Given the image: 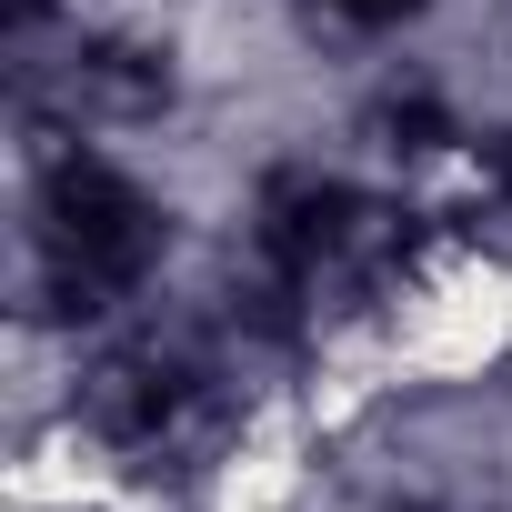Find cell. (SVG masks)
Masks as SVG:
<instances>
[{
  "label": "cell",
  "mask_w": 512,
  "mask_h": 512,
  "mask_svg": "<svg viewBox=\"0 0 512 512\" xmlns=\"http://www.w3.org/2000/svg\"><path fill=\"white\" fill-rule=\"evenodd\" d=\"M322 11H332L342 31H412L432 0H322Z\"/></svg>",
  "instance_id": "1"
}]
</instances>
